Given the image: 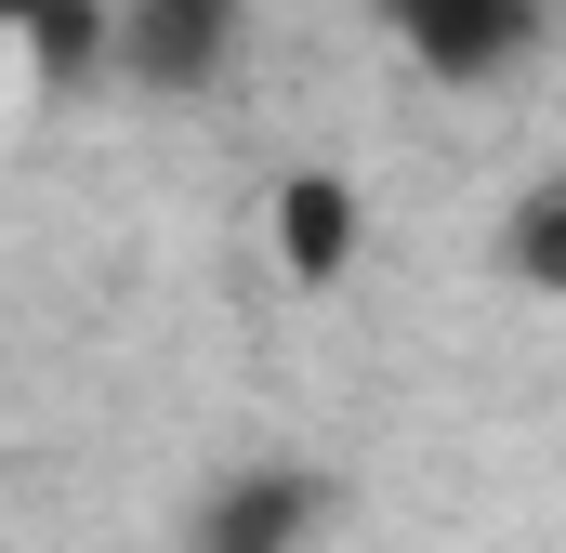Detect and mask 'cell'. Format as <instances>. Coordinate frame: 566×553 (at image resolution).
<instances>
[{
  "label": "cell",
  "mask_w": 566,
  "mask_h": 553,
  "mask_svg": "<svg viewBox=\"0 0 566 553\" xmlns=\"http://www.w3.org/2000/svg\"><path fill=\"white\" fill-rule=\"evenodd\" d=\"M382 27L422 80H461V93H488L541 53V0H382Z\"/></svg>",
  "instance_id": "cell-1"
},
{
  "label": "cell",
  "mask_w": 566,
  "mask_h": 553,
  "mask_svg": "<svg viewBox=\"0 0 566 553\" xmlns=\"http://www.w3.org/2000/svg\"><path fill=\"white\" fill-rule=\"evenodd\" d=\"M277 264L303 290H329V276H356V238H369V211H356V185L343 171H277Z\"/></svg>",
  "instance_id": "cell-4"
},
{
  "label": "cell",
  "mask_w": 566,
  "mask_h": 553,
  "mask_svg": "<svg viewBox=\"0 0 566 553\" xmlns=\"http://www.w3.org/2000/svg\"><path fill=\"white\" fill-rule=\"evenodd\" d=\"M501 276L541 290V303H566V171H541V185L501 211Z\"/></svg>",
  "instance_id": "cell-5"
},
{
  "label": "cell",
  "mask_w": 566,
  "mask_h": 553,
  "mask_svg": "<svg viewBox=\"0 0 566 553\" xmlns=\"http://www.w3.org/2000/svg\"><path fill=\"white\" fill-rule=\"evenodd\" d=\"M40 13H66V0H0V27H40Z\"/></svg>",
  "instance_id": "cell-6"
},
{
  "label": "cell",
  "mask_w": 566,
  "mask_h": 553,
  "mask_svg": "<svg viewBox=\"0 0 566 553\" xmlns=\"http://www.w3.org/2000/svg\"><path fill=\"white\" fill-rule=\"evenodd\" d=\"M329 528V474L303 461H251V474H211L198 514H185V553H303Z\"/></svg>",
  "instance_id": "cell-3"
},
{
  "label": "cell",
  "mask_w": 566,
  "mask_h": 553,
  "mask_svg": "<svg viewBox=\"0 0 566 553\" xmlns=\"http://www.w3.org/2000/svg\"><path fill=\"white\" fill-rule=\"evenodd\" d=\"M238 27H251V0H119L106 13V66L145 80V93H211L238 66Z\"/></svg>",
  "instance_id": "cell-2"
}]
</instances>
